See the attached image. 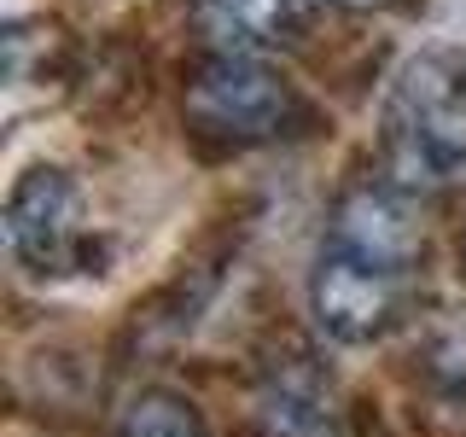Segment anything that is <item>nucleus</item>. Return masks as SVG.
Here are the masks:
<instances>
[{
  "label": "nucleus",
  "instance_id": "0eeeda50",
  "mask_svg": "<svg viewBox=\"0 0 466 437\" xmlns=\"http://www.w3.org/2000/svg\"><path fill=\"white\" fill-rule=\"evenodd\" d=\"M257 437H344V414L327 379L303 361H280L257 391Z\"/></svg>",
  "mask_w": 466,
  "mask_h": 437
},
{
  "label": "nucleus",
  "instance_id": "39448f33",
  "mask_svg": "<svg viewBox=\"0 0 466 437\" xmlns=\"http://www.w3.org/2000/svg\"><path fill=\"white\" fill-rule=\"evenodd\" d=\"M327 245L390 269H420L426 257V222H420V198L402 193L390 175H368V181H350L339 204L327 216Z\"/></svg>",
  "mask_w": 466,
  "mask_h": 437
},
{
  "label": "nucleus",
  "instance_id": "f257e3e1",
  "mask_svg": "<svg viewBox=\"0 0 466 437\" xmlns=\"http://www.w3.org/2000/svg\"><path fill=\"white\" fill-rule=\"evenodd\" d=\"M390 181L414 198L466 187V53L426 47L408 58L385 99V135H379Z\"/></svg>",
  "mask_w": 466,
  "mask_h": 437
},
{
  "label": "nucleus",
  "instance_id": "6e6552de",
  "mask_svg": "<svg viewBox=\"0 0 466 437\" xmlns=\"http://www.w3.org/2000/svg\"><path fill=\"white\" fill-rule=\"evenodd\" d=\"M414 368L431 397L449 408H466V310L461 303H431L414 315Z\"/></svg>",
  "mask_w": 466,
  "mask_h": 437
},
{
  "label": "nucleus",
  "instance_id": "7ed1b4c3",
  "mask_svg": "<svg viewBox=\"0 0 466 437\" xmlns=\"http://www.w3.org/2000/svg\"><path fill=\"white\" fill-rule=\"evenodd\" d=\"M309 315L332 344H373L420 315L414 303V269L339 251L320 239V257L309 269Z\"/></svg>",
  "mask_w": 466,
  "mask_h": 437
},
{
  "label": "nucleus",
  "instance_id": "20e7f679",
  "mask_svg": "<svg viewBox=\"0 0 466 437\" xmlns=\"http://www.w3.org/2000/svg\"><path fill=\"white\" fill-rule=\"evenodd\" d=\"M0 228H6V251L41 280L82 274L87 262H99V239L82 210V187L58 164H35L12 181Z\"/></svg>",
  "mask_w": 466,
  "mask_h": 437
},
{
  "label": "nucleus",
  "instance_id": "1a4fd4ad",
  "mask_svg": "<svg viewBox=\"0 0 466 437\" xmlns=\"http://www.w3.org/2000/svg\"><path fill=\"white\" fill-rule=\"evenodd\" d=\"M116 437H210V432H204V414L181 391L152 385V391H140V397H128L123 420H116Z\"/></svg>",
  "mask_w": 466,
  "mask_h": 437
},
{
  "label": "nucleus",
  "instance_id": "423d86ee",
  "mask_svg": "<svg viewBox=\"0 0 466 437\" xmlns=\"http://www.w3.org/2000/svg\"><path fill=\"white\" fill-rule=\"evenodd\" d=\"M204 53H268L309 24V0H193Z\"/></svg>",
  "mask_w": 466,
  "mask_h": 437
},
{
  "label": "nucleus",
  "instance_id": "9d476101",
  "mask_svg": "<svg viewBox=\"0 0 466 437\" xmlns=\"http://www.w3.org/2000/svg\"><path fill=\"white\" fill-rule=\"evenodd\" d=\"M339 6H350V12H373V6H390V0H339Z\"/></svg>",
  "mask_w": 466,
  "mask_h": 437
},
{
  "label": "nucleus",
  "instance_id": "f03ea898",
  "mask_svg": "<svg viewBox=\"0 0 466 437\" xmlns=\"http://www.w3.org/2000/svg\"><path fill=\"white\" fill-rule=\"evenodd\" d=\"M181 117L198 140L245 152L286 135V123L298 117V94L257 53H198L181 82Z\"/></svg>",
  "mask_w": 466,
  "mask_h": 437
}]
</instances>
